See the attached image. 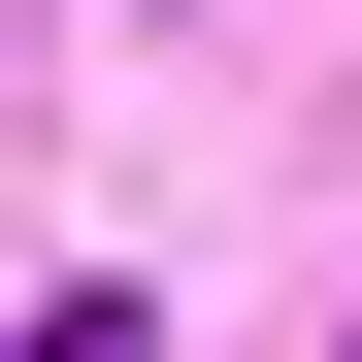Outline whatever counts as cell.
<instances>
[{
	"label": "cell",
	"mask_w": 362,
	"mask_h": 362,
	"mask_svg": "<svg viewBox=\"0 0 362 362\" xmlns=\"http://www.w3.org/2000/svg\"><path fill=\"white\" fill-rule=\"evenodd\" d=\"M33 362H165V296H132V264H99V296H33Z\"/></svg>",
	"instance_id": "1"
}]
</instances>
